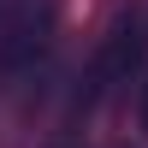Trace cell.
I'll return each instance as SVG.
<instances>
[{
  "label": "cell",
  "mask_w": 148,
  "mask_h": 148,
  "mask_svg": "<svg viewBox=\"0 0 148 148\" xmlns=\"http://www.w3.org/2000/svg\"><path fill=\"white\" fill-rule=\"evenodd\" d=\"M142 59H148V6L125 12V18L107 30V42L95 47V65H89V77H83L77 107H83V113H95L107 95H119V89L130 83V71H136Z\"/></svg>",
  "instance_id": "1"
},
{
  "label": "cell",
  "mask_w": 148,
  "mask_h": 148,
  "mask_svg": "<svg viewBox=\"0 0 148 148\" xmlns=\"http://www.w3.org/2000/svg\"><path fill=\"white\" fill-rule=\"evenodd\" d=\"M53 24H59V0H6V12H0V71L6 77L30 71L53 42Z\"/></svg>",
  "instance_id": "2"
},
{
  "label": "cell",
  "mask_w": 148,
  "mask_h": 148,
  "mask_svg": "<svg viewBox=\"0 0 148 148\" xmlns=\"http://www.w3.org/2000/svg\"><path fill=\"white\" fill-rule=\"evenodd\" d=\"M47 148H89L83 136H71V130H59V136H47Z\"/></svg>",
  "instance_id": "3"
},
{
  "label": "cell",
  "mask_w": 148,
  "mask_h": 148,
  "mask_svg": "<svg viewBox=\"0 0 148 148\" xmlns=\"http://www.w3.org/2000/svg\"><path fill=\"white\" fill-rule=\"evenodd\" d=\"M136 119H142V136H148V71H142V95H136Z\"/></svg>",
  "instance_id": "4"
},
{
  "label": "cell",
  "mask_w": 148,
  "mask_h": 148,
  "mask_svg": "<svg viewBox=\"0 0 148 148\" xmlns=\"http://www.w3.org/2000/svg\"><path fill=\"white\" fill-rule=\"evenodd\" d=\"M0 12H6V0H0Z\"/></svg>",
  "instance_id": "5"
}]
</instances>
